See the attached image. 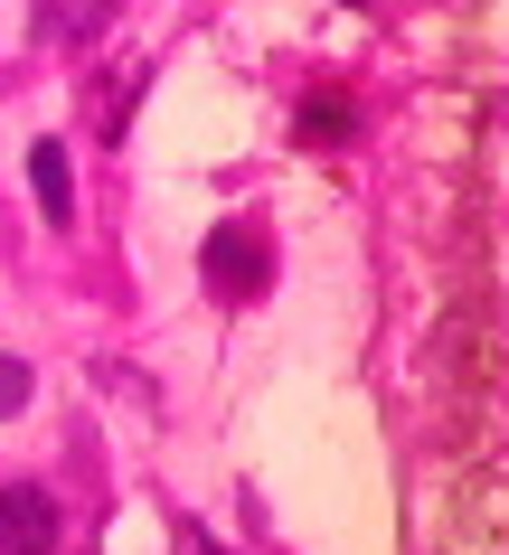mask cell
I'll use <instances>...</instances> for the list:
<instances>
[{"instance_id": "1", "label": "cell", "mask_w": 509, "mask_h": 555, "mask_svg": "<svg viewBox=\"0 0 509 555\" xmlns=\"http://www.w3.org/2000/svg\"><path fill=\"white\" fill-rule=\"evenodd\" d=\"M199 273H208L217 301H245V293H265L273 255H265V235L245 227V217H227V227H208V245H199Z\"/></svg>"}, {"instance_id": "2", "label": "cell", "mask_w": 509, "mask_h": 555, "mask_svg": "<svg viewBox=\"0 0 509 555\" xmlns=\"http://www.w3.org/2000/svg\"><path fill=\"white\" fill-rule=\"evenodd\" d=\"M0 555H66L58 546V499L38 490V480L0 490Z\"/></svg>"}, {"instance_id": "3", "label": "cell", "mask_w": 509, "mask_h": 555, "mask_svg": "<svg viewBox=\"0 0 509 555\" xmlns=\"http://www.w3.org/2000/svg\"><path fill=\"white\" fill-rule=\"evenodd\" d=\"M29 189H38V217H48V227H66V217H76V170H66V142H38V151H29Z\"/></svg>"}, {"instance_id": "4", "label": "cell", "mask_w": 509, "mask_h": 555, "mask_svg": "<svg viewBox=\"0 0 509 555\" xmlns=\"http://www.w3.org/2000/svg\"><path fill=\"white\" fill-rule=\"evenodd\" d=\"M349 132H359L349 94H311V104H302V142H311V151H321V142H349Z\"/></svg>"}, {"instance_id": "5", "label": "cell", "mask_w": 509, "mask_h": 555, "mask_svg": "<svg viewBox=\"0 0 509 555\" xmlns=\"http://www.w3.org/2000/svg\"><path fill=\"white\" fill-rule=\"evenodd\" d=\"M29 358H0V424H10V414H20V405H29Z\"/></svg>"}, {"instance_id": "6", "label": "cell", "mask_w": 509, "mask_h": 555, "mask_svg": "<svg viewBox=\"0 0 509 555\" xmlns=\"http://www.w3.org/2000/svg\"><path fill=\"white\" fill-rule=\"evenodd\" d=\"M199 555H217V546H199Z\"/></svg>"}]
</instances>
